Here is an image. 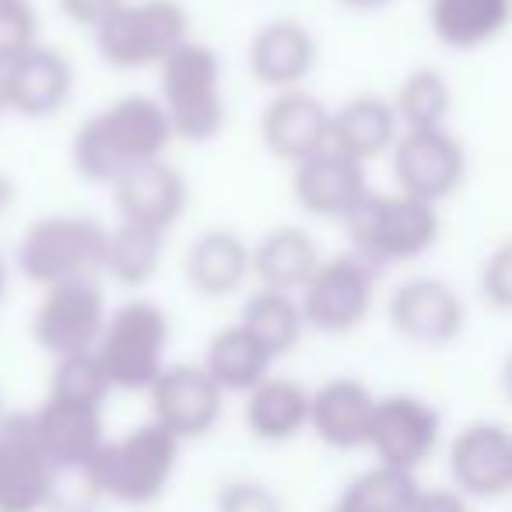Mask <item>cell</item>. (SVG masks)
<instances>
[{"label":"cell","mask_w":512,"mask_h":512,"mask_svg":"<svg viewBox=\"0 0 512 512\" xmlns=\"http://www.w3.org/2000/svg\"><path fill=\"white\" fill-rule=\"evenodd\" d=\"M8 81V109L25 120H50L74 95V64L64 50L43 46L29 50L4 71Z\"/></svg>","instance_id":"603a6c76"},{"label":"cell","mask_w":512,"mask_h":512,"mask_svg":"<svg viewBox=\"0 0 512 512\" xmlns=\"http://www.w3.org/2000/svg\"><path fill=\"white\" fill-rule=\"evenodd\" d=\"M393 330L418 348H442L463 334L467 306L460 292L439 278H411L400 281L386 306Z\"/></svg>","instance_id":"9a60e30c"},{"label":"cell","mask_w":512,"mask_h":512,"mask_svg":"<svg viewBox=\"0 0 512 512\" xmlns=\"http://www.w3.org/2000/svg\"><path fill=\"white\" fill-rule=\"evenodd\" d=\"M309 330L341 337L358 330L376 306V267L358 253L323 256V264L299 292Z\"/></svg>","instance_id":"ba28073f"},{"label":"cell","mask_w":512,"mask_h":512,"mask_svg":"<svg viewBox=\"0 0 512 512\" xmlns=\"http://www.w3.org/2000/svg\"><path fill=\"white\" fill-rule=\"evenodd\" d=\"M351 242V253L369 260L372 267L407 264L418 260L439 239V211L407 193L369 190L362 204L341 221Z\"/></svg>","instance_id":"277c9868"},{"label":"cell","mask_w":512,"mask_h":512,"mask_svg":"<svg viewBox=\"0 0 512 512\" xmlns=\"http://www.w3.org/2000/svg\"><path fill=\"white\" fill-rule=\"evenodd\" d=\"M113 383H109L106 369H102L99 355L85 351V355H67L53 362L50 372V393L46 397L74 400V404H92L106 407V400L113 397Z\"/></svg>","instance_id":"d6a6232c"},{"label":"cell","mask_w":512,"mask_h":512,"mask_svg":"<svg viewBox=\"0 0 512 512\" xmlns=\"http://www.w3.org/2000/svg\"><path fill=\"white\" fill-rule=\"evenodd\" d=\"M158 99L176 130V141L207 144L225 130L228 106L221 88V60L200 39L183 43L158 67Z\"/></svg>","instance_id":"5b68a950"},{"label":"cell","mask_w":512,"mask_h":512,"mask_svg":"<svg viewBox=\"0 0 512 512\" xmlns=\"http://www.w3.org/2000/svg\"><path fill=\"white\" fill-rule=\"evenodd\" d=\"M60 481L36 432L29 414H8L0 425V512H46L57 505Z\"/></svg>","instance_id":"7c38bea8"},{"label":"cell","mask_w":512,"mask_h":512,"mask_svg":"<svg viewBox=\"0 0 512 512\" xmlns=\"http://www.w3.org/2000/svg\"><path fill=\"white\" fill-rule=\"evenodd\" d=\"M4 292H8V267L0 260V302H4Z\"/></svg>","instance_id":"7bdbcfd3"},{"label":"cell","mask_w":512,"mask_h":512,"mask_svg":"<svg viewBox=\"0 0 512 512\" xmlns=\"http://www.w3.org/2000/svg\"><path fill=\"white\" fill-rule=\"evenodd\" d=\"M309 411H313V390L302 386L299 379L271 372L256 390L246 393L242 421L253 439L281 446L309 432Z\"/></svg>","instance_id":"cb8c5ba5"},{"label":"cell","mask_w":512,"mask_h":512,"mask_svg":"<svg viewBox=\"0 0 512 512\" xmlns=\"http://www.w3.org/2000/svg\"><path fill=\"white\" fill-rule=\"evenodd\" d=\"M421 495L418 474L411 470L372 463L369 470L355 474L337 498V512H411Z\"/></svg>","instance_id":"f546056e"},{"label":"cell","mask_w":512,"mask_h":512,"mask_svg":"<svg viewBox=\"0 0 512 512\" xmlns=\"http://www.w3.org/2000/svg\"><path fill=\"white\" fill-rule=\"evenodd\" d=\"M57 4H60V15H64L67 22L95 36V32H99L102 25L127 4V0H57Z\"/></svg>","instance_id":"8d00e7d4"},{"label":"cell","mask_w":512,"mask_h":512,"mask_svg":"<svg viewBox=\"0 0 512 512\" xmlns=\"http://www.w3.org/2000/svg\"><path fill=\"white\" fill-rule=\"evenodd\" d=\"M176 130L158 95H123L92 113L71 137V165L88 183L113 186L127 169L165 158Z\"/></svg>","instance_id":"6da1fadb"},{"label":"cell","mask_w":512,"mask_h":512,"mask_svg":"<svg viewBox=\"0 0 512 512\" xmlns=\"http://www.w3.org/2000/svg\"><path fill=\"white\" fill-rule=\"evenodd\" d=\"M512 22V0H432L428 25L449 50H477Z\"/></svg>","instance_id":"f1b7e54d"},{"label":"cell","mask_w":512,"mask_h":512,"mask_svg":"<svg viewBox=\"0 0 512 512\" xmlns=\"http://www.w3.org/2000/svg\"><path fill=\"white\" fill-rule=\"evenodd\" d=\"M225 397L228 393L200 362H169L148 390L151 421H158L186 446V442L207 439L221 425Z\"/></svg>","instance_id":"30bf717a"},{"label":"cell","mask_w":512,"mask_h":512,"mask_svg":"<svg viewBox=\"0 0 512 512\" xmlns=\"http://www.w3.org/2000/svg\"><path fill=\"white\" fill-rule=\"evenodd\" d=\"M109 228L92 214H43L18 239V271L36 288L106 278Z\"/></svg>","instance_id":"3957f363"},{"label":"cell","mask_w":512,"mask_h":512,"mask_svg":"<svg viewBox=\"0 0 512 512\" xmlns=\"http://www.w3.org/2000/svg\"><path fill=\"white\" fill-rule=\"evenodd\" d=\"M323 264L320 242L302 225H274L253 242V281L299 295Z\"/></svg>","instance_id":"d4e9b609"},{"label":"cell","mask_w":512,"mask_h":512,"mask_svg":"<svg viewBox=\"0 0 512 512\" xmlns=\"http://www.w3.org/2000/svg\"><path fill=\"white\" fill-rule=\"evenodd\" d=\"M379 397L351 376H334L313 386V411H309V432L337 453H355L369 446L372 418H376Z\"/></svg>","instance_id":"44dd1931"},{"label":"cell","mask_w":512,"mask_h":512,"mask_svg":"<svg viewBox=\"0 0 512 512\" xmlns=\"http://www.w3.org/2000/svg\"><path fill=\"white\" fill-rule=\"evenodd\" d=\"M481 295L495 309H512V239L502 242L481 267Z\"/></svg>","instance_id":"d590c367"},{"label":"cell","mask_w":512,"mask_h":512,"mask_svg":"<svg viewBox=\"0 0 512 512\" xmlns=\"http://www.w3.org/2000/svg\"><path fill=\"white\" fill-rule=\"evenodd\" d=\"M337 4L348 11H379V8H386L390 0H337Z\"/></svg>","instance_id":"ab89813d"},{"label":"cell","mask_w":512,"mask_h":512,"mask_svg":"<svg viewBox=\"0 0 512 512\" xmlns=\"http://www.w3.org/2000/svg\"><path fill=\"white\" fill-rule=\"evenodd\" d=\"M8 81H4V71H0V116H8Z\"/></svg>","instance_id":"b9f144b4"},{"label":"cell","mask_w":512,"mask_h":512,"mask_svg":"<svg viewBox=\"0 0 512 512\" xmlns=\"http://www.w3.org/2000/svg\"><path fill=\"white\" fill-rule=\"evenodd\" d=\"M502 386H505V397L512 400V355L505 358V365H502Z\"/></svg>","instance_id":"60d3db41"},{"label":"cell","mask_w":512,"mask_h":512,"mask_svg":"<svg viewBox=\"0 0 512 512\" xmlns=\"http://www.w3.org/2000/svg\"><path fill=\"white\" fill-rule=\"evenodd\" d=\"M449 477L467 498H502L512 491V432L474 421L449 442Z\"/></svg>","instance_id":"ffe728a7"},{"label":"cell","mask_w":512,"mask_h":512,"mask_svg":"<svg viewBox=\"0 0 512 512\" xmlns=\"http://www.w3.org/2000/svg\"><path fill=\"white\" fill-rule=\"evenodd\" d=\"M179 456L183 442L165 432L158 421H144L130 432L106 439L81 484L92 491V498H106L127 509H148L169 491Z\"/></svg>","instance_id":"7a4b0ae2"},{"label":"cell","mask_w":512,"mask_h":512,"mask_svg":"<svg viewBox=\"0 0 512 512\" xmlns=\"http://www.w3.org/2000/svg\"><path fill=\"white\" fill-rule=\"evenodd\" d=\"M330 123H334V109L320 95L306 88L274 92L260 113V141L274 158L299 165L330 148Z\"/></svg>","instance_id":"e0dca14e"},{"label":"cell","mask_w":512,"mask_h":512,"mask_svg":"<svg viewBox=\"0 0 512 512\" xmlns=\"http://www.w3.org/2000/svg\"><path fill=\"white\" fill-rule=\"evenodd\" d=\"M330 512H337V509H330Z\"/></svg>","instance_id":"f6af8a7d"},{"label":"cell","mask_w":512,"mask_h":512,"mask_svg":"<svg viewBox=\"0 0 512 512\" xmlns=\"http://www.w3.org/2000/svg\"><path fill=\"white\" fill-rule=\"evenodd\" d=\"M4 418H8V411H4V397H0V425H4Z\"/></svg>","instance_id":"ee69618b"},{"label":"cell","mask_w":512,"mask_h":512,"mask_svg":"<svg viewBox=\"0 0 512 512\" xmlns=\"http://www.w3.org/2000/svg\"><path fill=\"white\" fill-rule=\"evenodd\" d=\"M214 512H285V502L264 481L235 477V481L221 484L218 498H214Z\"/></svg>","instance_id":"e575fe53"},{"label":"cell","mask_w":512,"mask_h":512,"mask_svg":"<svg viewBox=\"0 0 512 512\" xmlns=\"http://www.w3.org/2000/svg\"><path fill=\"white\" fill-rule=\"evenodd\" d=\"M400 134H404V127L397 120L393 99H383V95H355V99L341 102L334 109L330 148L369 165L372 158L390 155L393 144L400 141Z\"/></svg>","instance_id":"484cf974"},{"label":"cell","mask_w":512,"mask_h":512,"mask_svg":"<svg viewBox=\"0 0 512 512\" xmlns=\"http://www.w3.org/2000/svg\"><path fill=\"white\" fill-rule=\"evenodd\" d=\"M397 190L425 204L449 200L467 179V151L446 127L404 130L390 151Z\"/></svg>","instance_id":"8fae6325"},{"label":"cell","mask_w":512,"mask_h":512,"mask_svg":"<svg viewBox=\"0 0 512 512\" xmlns=\"http://www.w3.org/2000/svg\"><path fill=\"white\" fill-rule=\"evenodd\" d=\"M369 193L365 162L344 155L337 148H323L320 155L292 165V200L309 218L344 221Z\"/></svg>","instance_id":"ac0fdd59"},{"label":"cell","mask_w":512,"mask_h":512,"mask_svg":"<svg viewBox=\"0 0 512 512\" xmlns=\"http://www.w3.org/2000/svg\"><path fill=\"white\" fill-rule=\"evenodd\" d=\"M411 512H470V498L456 488H421Z\"/></svg>","instance_id":"74e56055"},{"label":"cell","mask_w":512,"mask_h":512,"mask_svg":"<svg viewBox=\"0 0 512 512\" xmlns=\"http://www.w3.org/2000/svg\"><path fill=\"white\" fill-rule=\"evenodd\" d=\"M11 204H15V179L8 172H0V221L8 218Z\"/></svg>","instance_id":"f35d334b"},{"label":"cell","mask_w":512,"mask_h":512,"mask_svg":"<svg viewBox=\"0 0 512 512\" xmlns=\"http://www.w3.org/2000/svg\"><path fill=\"white\" fill-rule=\"evenodd\" d=\"M190 39V11L179 0H127L95 32V50L116 71H158Z\"/></svg>","instance_id":"52a82bcc"},{"label":"cell","mask_w":512,"mask_h":512,"mask_svg":"<svg viewBox=\"0 0 512 512\" xmlns=\"http://www.w3.org/2000/svg\"><path fill=\"white\" fill-rule=\"evenodd\" d=\"M39 46V15L32 0H0V71Z\"/></svg>","instance_id":"836d02e7"},{"label":"cell","mask_w":512,"mask_h":512,"mask_svg":"<svg viewBox=\"0 0 512 512\" xmlns=\"http://www.w3.org/2000/svg\"><path fill=\"white\" fill-rule=\"evenodd\" d=\"M106 407L74 404V400L46 397L29 414L36 442L43 446L46 460L57 467L60 477H85L99 449L106 446Z\"/></svg>","instance_id":"5bb4252c"},{"label":"cell","mask_w":512,"mask_h":512,"mask_svg":"<svg viewBox=\"0 0 512 512\" xmlns=\"http://www.w3.org/2000/svg\"><path fill=\"white\" fill-rule=\"evenodd\" d=\"M393 109H397V120L404 130L446 127V116L453 109V88L442 71L421 67L400 81L397 95H393Z\"/></svg>","instance_id":"1f68e13d"},{"label":"cell","mask_w":512,"mask_h":512,"mask_svg":"<svg viewBox=\"0 0 512 512\" xmlns=\"http://www.w3.org/2000/svg\"><path fill=\"white\" fill-rule=\"evenodd\" d=\"M439 439L442 418L428 400L414 393H390V397H379L365 449L376 456V463L418 474V467H425L435 456Z\"/></svg>","instance_id":"4fadbf2b"},{"label":"cell","mask_w":512,"mask_h":512,"mask_svg":"<svg viewBox=\"0 0 512 512\" xmlns=\"http://www.w3.org/2000/svg\"><path fill=\"white\" fill-rule=\"evenodd\" d=\"M239 323L256 337V341L264 344L267 351H271L274 362L292 355L309 330L299 295L278 292V288H264V285H256L253 292L246 295Z\"/></svg>","instance_id":"83f0119b"},{"label":"cell","mask_w":512,"mask_h":512,"mask_svg":"<svg viewBox=\"0 0 512 512\" xmlns=\"http://www.w3.org/2000/svg\"><path fill=\"white\" fill-rule=\"evenodd\" d=\"M183 278L204 299H228L253 281V242L232 228H204L183 253Z\"/></svg>","instance_id":"7402d4cb"},{"label":"cell","mask_w":512,"mask_h":512,"mask_svg":"<svg viewBox=\"0 0 512 512\" xmlns=\"http://www.w3.org/2000/svg\"><path fill=\"white\" fill-rule=\"evenodd\" d=\"M200 365L211 372V379L225 393L246 397L249 390H256V386L271 376L274 358L264 344L256 341V337L235 320V323H228V327H221L218 334L207 341Z\"/></svg>","instance_id":"4316f807"},{"label":"cell","mask_w":512,"mask_h":512,"mask_svg":"<svg viewBox=\"0 0 512 512\" xmlns=\"http://www.w3.org/2000/svg\"><path fill=\"white\" fill-rule=\"evenodd\" d=\"M316 60H320V43L313 29L295 18H274L260 25L246 46L249 74L256 85L271 88V95L306 88L309 74L316 71Z\"/></svg>","instance_id":"d6986e66"},{"label":"cell","mask_w":512,"mask_h":512,"mask_svg":"<svg viewBox=\"0 0 512 512\" xmlns=\"http://www.w3.org/2000/svg\"><path fill=\"white\" fill-rule=\"evenodd\" d=\"M109 323L106 292L99 281H71L46 288L32 313V337L57 362L67 355H85L99 348V337Z\"/></svg>","instance_id":"9c48e42d"},{"label":"cell","mask_w":512,"mask_h":512,"mask_svg":"<svg viewBox=\"0 0 512 512\" xmlns=\"http://www.w3.org/2000/svg\"><path fill=\"white\" fill-rule=\"evenodd\" d=\"M109 190H113V207L120 221L155 228L162 235H169L183 221L186 204H190V183L169 158L134 165Z\"/></svg>","instance_id":"2e32d148"},{"label":"cell","mask_w":512,"mask_h":512,"mask_svg":"<svg viewBox=\"0 0 512 512\" xmlns=\"http://www.w3.org/2000/svg\"><path fill=\"white\" fill-rule=\"evenodd\" d=\"M169 341V313L151 299H130L109 313L95 355L116 393H148L169 365Z\"/></svg>","instance_id":"8992f818"},{"label":"cell","mask_w":512,"mask_h":512,"mask_svg":"<svg viewBox=\"0 0 512 512\" xmlns=\"http://www.w3.org/2000/svg\"><path fill=\"white\" fill-rule=\"evenodd\" d=\"M165 256V235L155 228L116 221L109 228L106 249V278H113L123 288H144L158 274Z\"/></svg>","instance_id":"4dcf8cb0"}]
</instances>
